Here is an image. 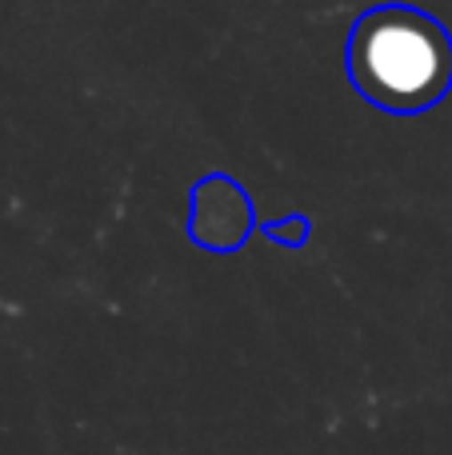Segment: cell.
Masks as SVG:
<instances>
[{"label":"cell","mask_w":452,"mask_h":455,"mask_svg":"<svg viewBox=\"0 0 452 455\" xmlns=\"http://www.w3.org/2000/svg\"><path fill=\"white\" fill-rule=\"evenodd\" d=\"M344 68L373 108L416 116L452 92V36L421 8H368L349 28Z\"/></svg>","instance_id":"1"},{"label":"cell","mask_w":452,"mask_h":455,"mask_svg":"<svg viewBox=\"0 0 452 455\" xmlns=\"http://www.w3.org/2000/svg\"><path fill=\"white\" fill-rule=\"evenodd\" d=\"M253 200L232 176L208 172L205 180L192 184L189 192V235L197 248L216 251V256H232L245 248L248 232H253Z\"/></svg>","instance_id":"2"},{"label":"cell","mask_w":452,"mask_h":455,"mask_svg":"<svg viewBox=\"0 0 452 455\" xmlns=\"http://www.w3.org/2000/svg\"><path fill=\"white\" fill-rule=\"evenodd\" d=\"M264 240H272L277 248H304L309 240V220L304 216H285V220H264L261 224Z\"/></svg>","instance_id":"3"}]
</instances>
